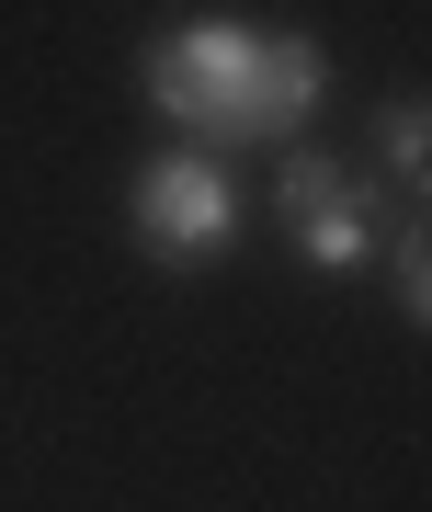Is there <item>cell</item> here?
<instances>
[{"label": "cell", "instance_id": "cell-4", "mask_svg": "<svg viewBox=\"0 0 432 512\" xmlns=\"http://www.w3.org/2000/svg\"><path fill=\"white\" fill-rule=\"evenodd\" d=\"M376 137H387V171L421 194V171H432V126H421V92H398L387 114H376Z\"/></svg>", "mask_w": 432, "mask_h": 512}, {"label": "cell", "instance_id": "cell-1", "mask_svg": "<svg viewBox=\"0 0 432 512\" xmlns=\"http://www.w3.org/2000/svg\"><path fill=\"white\" fill-rule=\"evenodd\" d=\"M319 92H330V57L307 35H262L228 12L148 35V103L194 137V160L205 148H296Z\"/></svg>", "mask_w": 432, "mask_h": 512}, {"label": "cell", "instance_id": "cell-5", "mask_svg": "<svg viewBox=\"0 0 432 512\" xmlns=\"http://www.w3.org/2000/svg\"><path fill=\"white\" fill-rule=\"evenodd\" d=\"M387 285H398V319H421V308H432V251H421V228H398V251H387Z\"/></svg>", "mask_w": 432, "mask_h": 512}, {"label": "cell", "instance_id": "cell-3", "mask_svg": "<svg viewBox=\"0 0 432 512\" xmlns=\"http://www.w3.org/2000/svg\"><path fill=\"white\" fill-rule=\"evenodd\" d=\"M285 217H296V251L319 262V274H364V262L387 251V239H376V194H364V171L319 160V148H296V160H285Z\"/></svg>", "mask_w": 432, "mask_h": 512}, {"label": "cell", "instance_id": "cell-2", "mask_svg": "<svg viewBox=\"0 0 432 512\" xmlns=\"http://www.w3.org/2000/svg\"><path fill=\"white\" fill-rule=\"evenodd\" d=\"M126 217H137V251H148V262H171V274H205V262L239 239V194L216 183V160H194V148H160V160L137 171Z\"/></svg>", "mask_w": 432, "mask_h": 512}]
</instances>
